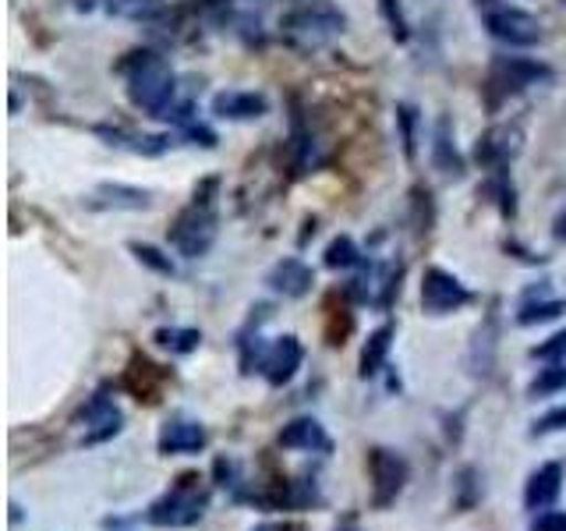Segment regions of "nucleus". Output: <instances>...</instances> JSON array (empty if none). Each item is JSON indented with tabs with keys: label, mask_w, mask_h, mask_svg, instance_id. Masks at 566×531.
Masks as SVG:
<instances>
[{
	"label": "nucleus",
	"mask_w": 566,
	"mask_h": 531,
	"mask_svg": "<svg viewBox=\"0 0 566 531\" xmlns=\"http://www.w3.org/2000/svg\"><path fill=\"white\" fill-rule=\"evenodd\" d=\"M206 442H209L206 425L191 421V418H167L164 429L156 436L159 454H167V457L170 454H199V450H206Z\"/></svg>",
	"instance_id": "11"
},
{
	"label": "nucleus",
	"mask_w": 566,
	"mask_h": 531,
	"mask_svg": "<svg viewBox=\"0 0 566 531\" xmlns=\"http://www.w3.org/2000/svg\"><path fill=\"white\" fill-rule=\"evenodd\" d=\"M255 531H291V528H276V524H262V528H255Z\"/></svg>",
	"instance_id": "32"
},
{
	"label": "nucleus",
	"mask_w": 566,
	"mask_h": 531,
	"mask_svg": "<svg viewBox=\"0 0 566 531\" xmlns=\"http://www.w3.org/2000/svg\"><path fill=\"white\" fill-rule=\"evenodd\" d=\"M82 418H85V442H88V447H93V442H103V439L117 436L120 425H124L120 407L111 397H103V394H96L93 400L82 407Z\"/></svg>",
	"instance_id": "15"
},
{
	"label": "nucleus",
	"mask_w": 566,
	"mask_h": 531,
	"mask_svg": "<svg viewBox=\"0 0 566 531\" xmlns=\"http://www.w3.org/2000/svg\"><path fill=\"white\" fill-rule=\"evenodd\" d=\"M128 248H132L135 259H138L142 266H149V270L164 273V277H174V262H170V256L159 252V248H153V244H138V241H132Z\"/></svg>",
	"instance_id": "25"
},
{
	"label": "nucleus",
	"mask_w": 566,
	"mask_h": 531,
	"mask_svg": "<svg viewBox=\"0 0 566 531\" xmlns=\"http://www.w3.org/2000/svg\"><path fill=\"white\" fill-rule=\"evenodd\" d=\"M71 8L75 11H96L103 8L106 14L114 18H132V22H138V18H153L159 0H71Z\"/></svg>",
	"instance_id": "18"
},
{
	"label": "nucleus",
	"mask_w": 566,
	"mask_h": 531,
	"mask_svg": "<svg viewBox=\"0 0 566 531\" xmlns=\"http://www.w3.org/2000/svg\"><path fill=\"white\" fill-rule=\"evenodd\" d=\"M421 305L432 315H450V312H460L464 305H471V291H468V283L453 277L450 270L429 266V270L421 273Z\"/></svg>",
	"instance_id": "7"
},
{
	"label": "nucleus",
	"mask_w": 566,
	"mask_h": 531,
	"mask_svg": "<svg viewBox=\"0 0 566 531\" xmlns=\"http://www.w3.org/2000/svg\"><path fill=\"white\" fill-rule=\"evenodd\" d=\"M132 61H124L120 71L128 79V100L149 117H170L174 114V96H177V79L170 64L153 50L128 53Z\"/></svg>",
	"instance_id": "1"
},
{
	"label": "nucleus",
	"mask_w": 566,
	"mask_h": 531,
	"mask_svg": "<svg viewBox=\"0 0 566 531\" xmlns=\"http://www.w3.org/2000/svg\"><path fill=\"white\" fill-rule=\"evenodd\" d=\"M521 149V132L517 128H492L482 142H478V159H485L489 167L510 164Z\"/></svg>",
	"instance_id": "17"
},
{
	"label": "nucleus",
	"mask_w": 566,
	"mask_h": 531,
	"mask_svg": "<svg viewBox=\"0 0 566 531\" xmlns=\"http://www.w3.org/2000/svg\"><path fill=\"white\" fill-rule=\"evenodd\" d=\"M323 262H326V270H354V266H361V248L354 244V238L340 235L326 244Z\"/></svg>",
	"instance_id": "23"
},
{
	"label": "nucleus",
	"mask_w": 566,
	"mask_h": 531,
	"mask_svg": "<svg viewBox=\"0 0 566 531\" xmlns=\"http://www.w3.org/2000/svg\"><path fill=\"white\" fill-rule=\"evenodd\" d=\"M280 29H283V35H287L294 46H301V50H318V46H326L333 35L344 32V14H336L326 4L297 8V11H291L287 18H283Z\"/></svg>",
	"instance_id": "5"
},
{
	"label": "nucleus",
	"mask_w": 566,
	"mask_h": 531,
	"mask_svg": "<svg viewBox=\"0 0 566 531\" xmlns=\"http://www.w3.org/2000/svg\"><path fill=\"white\" fill-rule=\"evenodd\" d=\"M265 283H270V291H276L283 298H305L315 283V273L308 262H301L297 256H287L265 273Z\"/></svg>",
	"instance_id": "14"
},
{
	"label": "nucleus",
	"mask_w": 566,
	"mask_h": 531,
	"mask_svg": "<svg viewBox=\"0 0 566 531\" xmlns=\"http://www.w3.org/2000/svg\"><path fill=\"white\" fill-rule=\"evenodd\" d=\"M153 341L164 351H170V354H191V351H199L202 333L188 330V326H164V330L153 333Z\"/></svg>",
	"instance_id": "20"
},
{
	"label": "nucleus",
	"mask_w": 566,
	"mask_h": 531,
	"mask_svg": "<svg viewBox=\"0 0 566 531\" xmlns=\"http://www.w3.org/2000/svg\"><path fill=\"white\" fill-rule=\"evenodd\" d=\"M270 114V100L252 88H227L212 96V117L220 121H259Z\"/></svg>",
	"instance_id": "12"
},
{
	"label": "nucleus",
	"mask_w": 566,
	"mask_h": 531,
	"mask_svg": "<svg viewBox=\"0 0 566 531\" xmlns=\"http://www.w3.org/2000/svg\"><path fill=\"white\" fill-rule=\"evenodd\" d=\"M85 202L93 209H149L153 195L135 185H99Z\"/></svg>",
	"instance_id": "16"
},
{
	"label": "nucleus",
	"mask_w": 566,
	"mask_h": 531,
	"mask_svg": "<svg viewBox=\"0 0 566 531\" xmlns=\"http://www.w3.org/2000/svg\"><path fill=\"white\" fill-rule=\"evenodd\" d=\"M217 209H212V199L195 188V199L177 212V220L170 223V244L181 252L185 259H202L212 241H217Z\"/></svg>",
	"instance_id": "3"
},
{
	"label": "nucleus",
	"mask_w": 566,
	"mask_h": 531,
	"mask_svg": "<svg viewBox=\"0 0 566 531\" xmlns=\"http://www.w3.org/2000/svg\"><path fill=\"white\" fill-rule=\"evenodd\" d=\"M553 79L542 61H531V58H495L492 71H489V85L495 88L500 96H517L531 85H542Z\"/></svg>",
	"instance_id": "8"
},
{
	"label": "nucleus",
	"mask_w": 566,
	"mask_h": 531,
	"mask_svg": "<svg viewBox=\"0 0 566 531\" xmlns=\"http://www.w3.org/2000/svg\"><path fill=\"white\" fill-rule=\"evenodd\" d=\"M478 14H482L492 40H500L506 46L524 50V46L542 43V22L517 4H506V0H478Z\"/></svg>",
	"instance_id": "4"
},
{
	"label": "nucleus",
	"mask_w": 566,
	"mask_h": 531,
	"mask_svg": "<svg viewBox=\"0 0 566 531\" xmlns=\"http://www.w3.org/2000/svg\"><path fill=\"white\" fill-rule=\"evenodd\" d=\"M397 124H400V138H403V156L415 159V142H418V111L415 106H397Z\"/></svg>",
	"instance_id": "26"
},
{
	"label": "nucleus",
	"mask_w": 566,
	"mask_h": 531,
	"mask_svg": "<svg viewBox=\"0 0 566 531\" xmlns=\"http://www.w3.org/2000/svg\"><path fill=\"white\" fill-rule=\"evenodd\" d=\"M209 510V486L199 475H181L177 482L149 503L146 521L153 528H191L206 518Z\"/></svg>",
	"instance_id": "2"
},
{
	"label": "nucleus",
	"mask_w": 566,
	"mask_h": 531,
	"mask_svg": "<svg viewBox=\"0 0 566 531\" xmlns=\"http://www.w3.org/2000/svg\"><path fill=\"white\" fill-rule=\"evenodd\" d=\"M389 347H394V326H379V330H371L368 333V341L361 347V379H371V376H379L382 365H386V354Z\"/></svg>",
	"instance_id": "19"
},
{
	"label": "nucleus",
	"mask_w": 566,
	"mask_h": 531,
	"mask_svg": "<svg viewBox=\"0 0 566 531\" xmlns=\"http://www.w3.org/2000/svg\"><path fill=\"white\" fill-rule=\"evenodd\" d=\"M548 433H566V404L545 412L542 418H535V425H531V436H548Z\"/></svg>",
	"instance_id": "28"
},
{
	"label": "nucleus",
	"mask_w": 566,
	"mask_h": 531,
	"mask_svg": "<svg viewBox=\"0 0 566 531\" xmlns=\"http://www.w3.org/2000/svg\"><path fill=\"white\" fill-rule=\"evenodd\" d=\"M563 312H566V301L542 294L538 301H524L521 312H517V323L521 326H538V323H548V319H556Z\"/></svg>",
	"instance_id": "21"
},
{
	"label": "nucleus",
	"mask_w": 566,
	"mask_h": 531,
	"mask_svg": "<svg viewBox=\"0 0 566 531\" xmlns=\"http://www.w3.org/2000/svg\"><path fill=\"white\" fill-rule=\"evenodd\" d=\"M301 362H305V347H301V341L294 333H283V336H276L273 344H265L259 372H262L270 386H287L297 376Z\"/></svg>",
	"instance_id": "9"
},
{
	"label": "nucleus",
	"mask_w": 566,
	"mask_h": 531,
	"mask_svg": "<svg viewBox=\"0 0 566 531\" xmlns=\"http://www.w3.org/2000/svg\"><path fill=\"white\" fill-rule=\"evenodd\" d=\"M531 397H553V394H566V362H545V368L538 372L527 386Z\"/></svg>",
	"instance_id": "22"
},
{
	"label": "nucleus",
	"mask_w": 566,
	"mask_h": 531,
	"mask_svg": "<svg viewBox=\"0 0 566 531\" xmlns=\"http://www.w3.org/2000/svg\"><path fill=\"white\" fill-rule=\"evenodd\" d=\"M563 492V465L559 460H545L535 471H531L527 486H524V507L531 513H542V510H553L556 500Z\"/></svg>",
	"instance_id": "10"
},
{
	"label": "nucleus",
	"mask_w": 566,
	"mask_h": 531,
	"mask_svg": "<svg viewBox=\"0 0 566 531\" xmlns=\"http://www.w3.org/2000/svg\"><path fill=\"white\" fill-rule=\"evenodd\" d=\"M531 531H566V510H542L531 521Z\"/></svg>",
	"instance_id": "30"
},
{
	"label": "nucleus",
	"mask_w": 566,
	"mask_h": 531,
	"mask_svg": "<svg viewBox=\"0 0 566 531\" xmlns=\"http://www.w3.org/2000/svg\"><path fill=\"white\" fill-rule=\"evenodd\" d=\"M432 159L442 174H460V156H457V146L450 142V132H447V121L436 128V142H432Z\"/></svg>",
	"instance_id": "24"
},
{
	"label": "nucleus",
	"mask_w": 566,
	"mask_h": 531,
	"mask_svg": "<svg viewBox=\"0 0 566 531\" xmlns=\"http://www.w3.org/2000/svg\"><path fill=\"white\" fill-rule=\"evenodd\" d=\"M280 447L283 450H305V454H329L333 450V439L323 429L318 418H294L280 429Z\"/></svg>",
	"instance_id": "13"
},
{
	"label": "nucleus",
	"mask_w": 566,
	"mask_h": 531,
	"mask_svg": "<svg viewBox=\"0 0 566 531\" xmlns=\"http://www.w3.org/2000/svg\"><path fill=\"white\" fill-rule=\"evenodd\" d=\"M553 235H556L559 241H566V206L556 212V220H553Z\"/></svg>",
	"instance_id": "31"
},
{
	"label": "nucleus",
	"mask_w": 566,
	"mask_h": 531,
	"mask_svg": "<svg viewBox=\"0 0 566 531\" xmlns=\"http://www.w3.org/2000/svg\"><path fill=\"white\" fill-rule=\"evenodd\" d=\"M407 460L397 454V450H386V447H376L368 454V478H371V507H394L397 496L403 492L407 486Z\"/></svg>",
	"instance_id": "6"
},
{
	"label": "nucleus",
	"mask_w": 566,
	"mask_h": 531,
	"mask_svg": "<svg viewBox=\"0 0 566 531\" xmlns=\"http://www.w3.org/2000/svg\"><path fill=\"white\" fill-rule=\"evenodd\" d=\"M379 8L386 14V22H389V32H394V40H407V22H403V11L397 0H379Z\"/></svg>",
	"instance_id": "29"
},
{
	"label": "nucleus",
	"mask_w": 566,
	"mask_h": 531,
	"mask_svg": "<svg viewBox=\"0 0 566 531\" xmlns=\"http://www.w3.org/2000/svg\"><path fill=\"white\" fill-rule=\"evenodd\" d=\"M531 358H538V362H566V330L553 333L545 344L531 347Z\"/></svg>",
	"instance_id": "27"
}]
</instances>
